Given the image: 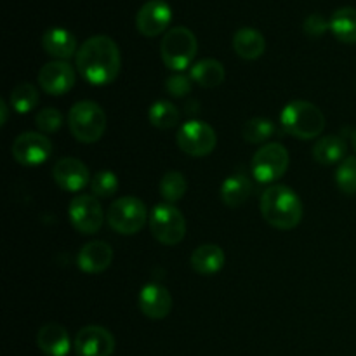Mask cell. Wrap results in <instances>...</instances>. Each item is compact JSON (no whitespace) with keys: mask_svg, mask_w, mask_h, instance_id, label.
<instances>
[{"mask_svg":"<svg viewBox=\"0 0 356 356\" xmlns=\"http://www.w3.org/2000/svg\"><path fill=\"white\" fill-rule=\"evenodd\" d=\"M75 351L79 356H111L115 351V337L104 327L87 325L76 334Z\"/></svg>","mask_w":356,"mask_h":356,"instance_id":"obj_14","label":"cell"},{"mask_svg":"<svg viewBox=\"0 0 356 356\" xmlns=\"http://www.w3.org/2000/svg\"><path fill=\"white\" fill-rule=\"evenodd\" d=\"M148 219L145 202L136 197H122L110 205L106 221L120 235H136Z\"/></svg>","mask_w":356,"mask_h":356,"instance_id":"obj_6","label":"cell"},{"mask_svg":"<svg viewBox=\"0 0 356 356\" xmlns=\"http://www.w3.org/2000/svg\"><path fill=\"white\" fill-rule=\"evenodd\" d=\"M76 68L90 86H108L115 82L120 73V49L113 38L106 35H94L79 47Z\"/></svg>","mask_w":356,"mask_h":356,"instance_id":"obj_1","label":"cell"},{"mask_svg":"<svg viewBox=\"0 0 356 356\" xmlns=\"http://www.w3.org/2000/svg\"><path fill=\"white\" fill-rule=\"evenodd\" d=\"M252 191V184H250L249 177L243 174H233V176L226 177L225 183L221 184V200L222 204L228 207L236 209L247 202Z\"/></svg>","mask_w":356,"mask_h":356,"instance_id":"obj_23","label":"cell"},{"mask_svg":"<svg viewBox=\"0 0 356 356\" xmlns=\"http://www.w3.org/2000/svg\"><path fill=\"white\" fill-rule=\"evenodd\" d=\"M70 132L83 145H92L103 138L106 131V113L94 101H79L68 113Z\"/></svg>","mask_w":356,"mask_h":356,"instance_id":"obj_4","label":"cell"},{"mask_svg":"<svg viewBox=\"0 0 356 356\" xmlns=\"http://www.w3.org/2000/svg\"><path fill=\"white\" fill-rule=\"evenodd\" d=\"M305 33H308L309 37H322V35L327 33V30H330V23L318 13L309 14L305 19Z\"/></svg>","mask_w":356,"mask_h":356,"instance_id":"obj_34","label":"cell"},{"mask_svg":"<svg viewBox=\"0 0 356 356\" xmlns=\"http://www.w3.org/2000/svg\"><path fill=\"white\" fill-rule=\"evenodd\" d=\"M38 99H40V96H38L37 87L28 82L17 83L13 89V92H10V106L21 115L30 113L31 110H35Z\"/></svg>","mask_w":356,"mask_h":356,"instance_id":"obj_27","label":"cell"},{"mask_svg":"<svg viewBox=\"0 0 356 356\" xmlns=\"http://www.w3.org/2000/svg\"><path fill=\"white\" fill-rule=\"evenodd\" d=\"M336 183L343 193L356 195V156H348L336 170Z\"/></svg>","mask_w":356,"mask_h":356,"instance_id":"obj_30","label":"cell"},{"mask_svg":"<svg viewBox=\"0 0 356 356\" xmlns=\"http://www.w3.org/2000/svg\"><path fill=\"white\" fill-rule=\"evenodd\" d=\"M330 31L343 44H356V9L341 7L329 19Z\"/></svg>","mask_w":356,"mask_h":356,"instance_id":"obj_24","label":"cell"},{"mask_svg":"<svg viewBox=\"0 0 356 356\" xmlns=\"http://www.w3.org/2000/svg\"><path fill=\"white\" fill-rule=\"evenodd\" d=\"M165 89L170 96L184 97L191 92V76L184 73H176L165 80Z\"/></svg>","mask_w":356,"mask_h":356,"instance_id":"obj_33","label":"cell"},{"mask_svg":"<svg viewBox=\"0 0 356 356\" xmlns=\"http://www.w3.org/2000/svg\"><path fill=\"white\" fill-rule=\"evenodd\" d=\"M139 309L149 320H163L172 309V296L163 285L148 284L139 292Z\"/></svg>","mask_w":356,"mask_h":356,"instance_id":"obj_16","label":"cell"},{"mask_svg":"<svg viewBox=\"0 0 356 356\" xmlns=\"http://www.w3.org/2000/svg\"><path fill=\"white\" fill-rule=\"evenodd\" d=\"M190 76L195 83L205 89H214L225 82V66L218 59L205 58L195 63L190 70Z\"/></svg>","mask_w":356,"mask_h":356,"instance_id":"obj_22","label":"cell"},{"mask_svg":"<svg viewBox=\"0 0 356 356\" xmlns=\"http://www.w3.org/2000/svg\"><path fill=\"white\" fill-rule=\"evenodd\" d=\"M52 155V141L42 132H23L13 143V156L24 167H37Z\"/></svg>","mask_w":356,"mask_h":356,"instance_id":"obj_10","label":"cell"},{"mask_svg":"<svg viewBox=\"0 0 356 356\" xmlns=\"http://www.w3.org/2000/svg\"><path fill=\"white\" fill-rule=\"evenodd\" d=\"M198 51V42L193 31L186 26H174L163 35L160 44V54L167 68L174 72L186 70L195 59Z\"/></svg>","mask_w":356,"mask_h":356,"instance_id":"obj_5","label":"cell"},{"mask_svg":"<svg viewBox=\"0 0 356 356\" xmlns=\"http://www.w3.org/2000/svg\"><path fill=\"white\" fill-rule=\"evenodd\" d=\"M90 190H92L94 197L97 198L113 197L118 190L117 176L113 172H110V170H101L90 181Z\"/></svg>","mask_w":356,"mask_h":356,"instance_id":"obj_31","label":"cell"},{"mask_svg":"<svg viewBox=\"0 0 356 356\" xmlns=\"http://www.w3.org/2000/svg\"><path fill=\"white\" fill-rule=\"evenodd\" d=\"M148 118L152 122L153 127L162 129V131H169V129L176 127L179 124L181 111L176 104H172L170 101L160 99L156 103H153L149 106Z\"/></svg>","mask_w":356,"mask_h":356,"instance_id":"obj_26","label":"cell"},{"mask_svg":"<svg viewBox=\"0 0 356 356\" xmlns=\"http://www.w3.org/2000/svg\"><path fill=\"white\" fill-rule=\"evenodd\" d=\"M280 124L285 132L298 139H315L325 129V115L308 101H292L282 110Z\"/></svg>","mask_w":356,"mask_h":356,"instance_id":"obj_3","label":"cell"},{"mask_svg":"<svg viewBox=\"0 0 356 356\" xmlns=\"http://www.w3.org/2000/svg\"><path fill=\"white\" fill-rule=\"evenodd\" d=\"M42 47L49 56L56 59H66L76 54V38L72 31L65 30V28H49L44 35H42Z\"/></svg>","mask_w":356,"mask_h":356,"instance_id":"obj_19","label":"cell"},{"mask_svg":"<svg viewBox=\"0 0 356 356\" xmlns=\"http://www.w3.org/2000/svg\"><path fill=\"white\" fill-rule=\"evenodd\" d=\"M188 190L186 177L181 172H176V170H170L160 181V195H162L163 200L167 204H176L181 198L184 197Z\"/></svg>","mask_w":356,"mask_h":356,"instance_id":"obj_28","label":"cell"},{"mask_svg":"<svg viewBox=\"0 0 356 356\" xmlns=\"http://www.w3.org/2000/svg\"><path fill=\"white\" fill-rule=\"evenodd\" d=\"M111 261H113V250L106 242H101V240L86 243L76 257L80 270L90 275L106 271L111 266Z\"/></svg>","mask_w":356,"mask_h":356,"instance_id":"obj_17","label":"cell"},{"mask_svg":"<svg viewBox=\"0 0 356 356\" xmlns=\"http://www.w3.org/2000/svg\"><path fill=\"white\" fill-rule=\"evenodd\" d=\"M351 143H353V148H355V152H356V131L353 132V136H351Z\"/></svg>","mask_w":356,"mask_h":356,"instance_id":"obj_36","label":"cell"},{"mask_svg":"<svg viewBox=\"0 0 356 356\" xmlns=\"http://www.w3.org/2000/svg\"><path fill=\"white\" fill-rule=\"evenodd\" d=\"M346 155V143L337 136H325L313 146V159L320 165H334Z\"/></svg>","mask_w":356,"mask_h":356,"instance_id":"obj_25","label":"cell"},{"mask_svg":"<svg viewBox=\"0 0 356 356\" xmlns=\"http://www.w3.org/2000/svg\"><path fill=\"white\" fill-rule=\"evenodd\" d=\"M0 111H2V125H6L7 122V115H9V108H7L6 101H0Z\"/></svg>","mask_w":356,"mask_h":356,"instance_id":"obj_35","label":"cell"},{"mask_svg":"<svg viewBox=\"0 0 356 356\" xmlns=\"http://www.w3.org/2000/svg\"><path fill=\"white\" fill-rule=\"evenodd\" d=\"M233 49H235L236 56L247 61H254V59L261 58L266 51V40H264L263 33L256 28H240L235 35H233Z\"/></svg>","mask_w":356,"mask_h":356,"instance_id":"obj_20","label":"cell"},{"mask_svg":"<svg viewBox=\"0 0 356 356\" xmlns=\"http://www.w3.org/2000/svg\"><path fill=\"white\" fill-rule=\"evenodd\" d=\"M70 221L76 232L83 235H94L103 226V209L94 195H76L68 207Z\"/></svg>","mask_w":356,"mask_h":356,"instance_id":"obj_11","label":"cell"},{"mask_svg":"<svg viewBox=\"0 0 356 356\" xmlns=\"http://www.w3.org/2000/svg\"><path fill=\"white\" fill-rule=\"evenodd\" d=\"M37 346L47 356H66L70 353V336L59 323H45L37 334Z\"/></svg>","mask_w":356,"mask_h":356,"instance_id":"obj_18","label":"cell"},{"mask_svg":"<svg viewBox=\"0 0 356 356\" xmlns=\"http://www.w3.org/2000/svg\"><path fill=\"white\" fill-rule=\"evenodd\" d=\"M275 134V124L270 118H250L242 129V136L250 145H261Z\"/></svg>","mask_w":356,"mask_h":356,"instance_id":"obj_29","label":"cell"},{"mask_svg":"<svg viewBox=\"0 0 356 356\" xmlns=\"http://www.w3.org/2000/svg\"><path fill=\"white\" fill-rule=\"evenodd\" d=\"M52 177L61 190L76 193L87 186L90 174L82 160L66 156V159L58 160L56 165L52 167Z\"/></svg>","mask_w":356,"mask_h":356,"instance_id":"obj_15","label":"cell"},{"mask_svg":"<svg viewBox=\"0 0 356 356\" xmlns=\"http://www.w3.org/2000/svg\"><path fill=\"white\" fill-rule=\"evenodd\" d=\"M35 124H37L38 131L51 134V132H56L61 129L63 115L56 108H44L35 117Z\"/></svg>","mask_w":356,"mask_h":356,"instance_id":"obj_32","label":"cell"},{"mask_svg":"<svg viewBox=\"0 0 356 356\" xmlns=\"http://www.w3.org/2000/svg\"><path fill=\"white\" fill-rule=\"evenodd\" d=\"M149 229L163 245H177L186 235V221L174 204H159L149 216Z\"/></svg>","mask_w":356,"mask_h":356,"instance_id":"obj_7","label":"cell"},{"mask_svg":"<svg viewBox=\"0 0 356 356\" xmlns=\"http://www.w3.org/2000/svg\"><path fill=\"white\" fill-rule=\"evenodd\" d=\"M261 216L277 229H292L301 222L305 209L301 198L285 184H273L261 195Z\"/></svg>","mask_w":356,"mask_h":356,"instance_id":"obj_2","label":"cell"},{"mask_svg":"<svg viewBox=\"0 0 356 356\" xmlns=\"http://www.w3.org/2000/svg\"><path fill=\"white\" fill-rule=\"evenodd\" d=\"M172 19V9L165 0H148L136 14V28L145 37L163 33Z\"/></svg>","mask_w":356,"mask_h":356,"instance_id":"obj_12","label":"cell"},{"mask_svg":"<svg viewBox=\"0 0 356 356\" xmlns=\"http://www.w3.org/2000/svg\"><path fill=\"white\" fill-rule=\"evenodd\" d=\"M177 146L190 156H207L218 145L214 129L200 120H190L177 131Z\"/></svg>","mask_w":356,"mask_h":356,"instance_id":"obj_9","label":"cell"},{"mask_svg":"<svg viewBox=\"0 0 356 356\" xmlns=\"http://www.w3.org/2000/svg\"><path fill=\"white\" fill-rule=\"evenodd\" d=\"M75 70L66 61H51L38 72V86L51 96H63L75 86Z\"/></svg>","mask_w":356,"mask_h":356,"instance_id":"obj_13","label":"cell"},{"mask_svg":"<svg viewBox=\"0 0 356 356\" xmlns=\"http://www.w3.org/2000/svg\"><path fill=\"white\" fill-rule=\"evenodd\" d=\"M225 252L219 245L204 243L191 254V268L198 275H214L225 266Z\"/></svg>","mask_w":356,"mask_h":356,"instance_id":"obj_21","label":"cell"},{"mask_svg":"<svg viewBox=\"0 0 356 356\" xmlns=\"http://www.w3.org/2000/svg\"><path fill=\"white\" fill-rule=\"evenodd\" d=\"M289 162H291V156L284 145L268 143L254 153L250 170H252L254 179L263 184H270L287 172Z\"/></svg>","mask_w":356,"mask_h":356,"instance_id":"obj_8","label":"cell"}]
</instances>
